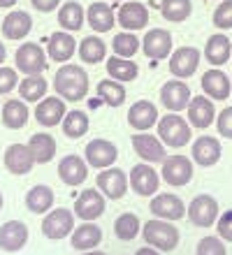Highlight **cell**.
Masks as SVG:
<instances>
[{"label": "cell", "mask_w": 232, "mask_h": 255, "mask_svg": "<svg viewBox=\"0 0 232 255\" xmlns=\"http://www.w3.org/2000/svg\"><path fill=\"white\" fill-rule=\"evenodd\" d=\"M53 91L67 102H79L88 95V74L81 65L63 63L53 77Z\"/></svg>", "instance_id": "6da1fadb"}, {"label": "cell", "mask_w": 232, "mask_h": 255, "mask_svg": "<svg viewBox=\"0 0 232 255\" xmlns=\"http://www.w3.org/2000/svg\"><path fill=\"white\" fill-rule=\"evenodd\" d=\"M142 237L149 246L163 251V253H170L179 246V230L172 225V221H163V218H151L149 223H144Z\"/></svg>", "instance_id": "7a4b0ae2"}, {"label": "cell", "mask_w": 232, "mask_h": 255, "mask_svg": "<svg viewBox=\"0 0 232 255\" xmlns=\"http://www.w3.org/2000/svg\"><path fill=\"white\" fill-rule=\"evenodd\" d=\"M191 123L177 112H170L158 121V137L170 148H181L191 141Z\"/></svg>", "instance_id": "3957f363"}, {"label": "cell", "mask_w": 232, "mask_h": 255, "mask_svg": "<svg viewBox=\"0 0 232 255\" xmlns=\"http://www.w3.org/2000/svg\"><path fill=\"white\" fill-rule=\"evenodd\" d=\"M193 162L191 158H186V155H167L165 160H163V167H160V176H163V181L174 186V188H181L186 183H191L193 179Z\"/></svg>", "instance_id": "277c9868"}, {"label": "cell", "mask_w": 232, "mask_h": 255, "mask_svg": "<svg viewBox=\"0 0 232 255\" xmlns=\"http://www.w3.org/2000/svg\"><path fill=\"white\" fill-rule=\"evenodd\" d=\"M42 232L46 239H65L74 232V214L70 209H51L42 221Z\"/></svg>", "instance_id": "5b68a950"}, {"label": "cell", "mask_w": 232, "mask_h": 255, "mask_svg": "<svg viewBox=\"0 0 232 255\" xmlns=\"http://www.w3.org/2000/svg\"><path fill=\"white\" fill-rule=\"evenodd\" d=\"M188 218L195 228H212L216 225L219 221V202L214 200L212 195H198L195 200L191 202V207H188Z\"/></svg>", "instance_id": "8992f818"}, {"label": "cell", "mask_w": 232, "mask_h": 255, "mask_svg": "<svg viewBox=\"0 0 232 255\" xmlns=\"http://www.w3.org/2000/svg\"><path fill=\"white\" fill-rule=\"evenodd\" d=\"M16 70L23 74H42L46 70V54L44 49L35 42H26L16 49Z\"/></svg>", "instance_id": "52a82bcc"}, {"label": "cell", "mask_w": 232, "mask_h": 255, "mask_svg": "<svg viewBox=\"0 0 232 255\" xmlns=\"http://www.w3.org/2000/svg\"><path fill=\"white\" fill-rule=\"evenodd\" d=\"M151 214L156 216V218H163V221H181V218H186V214H188V207L184 204V200H181L179 195H172V193H160L156 195L151 200Z\"/></svg>", "instance_id": "ba28073f"}, {"label": "cell", "mask_w": 232, "mask_h": 255, "mask_svg": "<svg viewBox=\"0 0 232 255\" xmlns=\"http://www.w3.org/2000/svg\"><path fill=\"white\" fill-rule=\"evenodd\" d=\"M130 188L139 195V197H153L160 186V174L153 169L151 162H142L130 169Z\"/></svg>", "instance_id": "9c48e42d"}, {"label": "cell", "mask_w": 232, "mask_h": 255, "mask_svg": "<svg viewBox=\"0 0 232 255\" xmlns=\"http://www.w3.org/2000/svg\"><path fill=\"white\" fill-rule=\"evenodd\" d=\"M142 51L149 61H163V58H170L172 54V35L165 28H153L144 35L142 40Z\"/></svg>", "instance_id": "30bf717a"}, {"label": "cell", "mask_w": 232, "mask_h": 255, "mask_svg": "<svg viewBox=\"0 0 232 255\" xmlns=\"http://www.w3.org/2000/svg\"><path fill=\"white\" fill-rule=\"evenodd\" d=\"M191 100H193L191 88L181 79L167 81V84H163V88H160V102H163V107H165L167 112H177V114H179V112L188 109Z\"/></svg>", "instance_id": "8fae6325"}, {"label": "cell", "mask_w": 232, "mask_h": 255, "mask_svg": "<svg viewBox=\"0 0 232 255\" xmlns=\"http://www.w3.org/2000/svg\"><path fill=\"white\" fill-rule=\"evenodd\" d=\"M84 158H86L88 167L107 169L116 162L119 148L114 146L109 139H93V141H88L86 148H84Z\"/></svg>", "instance_id": "7c38bea8"}, {"label": "cell", "mask_w": 232, "mask_h": 255, "mask_svg": "<svg viewBox=\"0 0 232 255\" xmlns=\"http://www.w3.org/2000/svg\"><path fill=\"white\" fill-rule=\"evenodd\" d=\"M107 209V202H105V195L100 193L98 188H91V190H84V193L77 197L74 202V216L79 221H98L100 216L105 214Z\"/></svg>", "instance_id": "4fadbf2b"}, {"label": "cell", "mask_w": 232, "mask_h": 255, "mask_svg": "<svg viewBox=\"0 0 232 255\" xmlns=\"http://www.w3.org/2000/svg\"><path fill=\"white\" fill-rule=\"evenodd\" d=\"M98 190L109 200H121L126 195L128 186H130V179L126 176V172H121L119 167H107L98 174V181H95Z\"/></svg>", "instance_id": "5bb4252c"}, {"label": "cell", "mask_w": 232, "mask_h": 255, "mask_svg": "<svg viewBox=\"0 0 232 255\" xmlns=\"http://www.w3.org/2000/svg\"><path fill=\"white\" fill-rule=\"evenodd\" d=\"M133 148L142 160L151 165H158V162L163 165V160L167 158L165 144L158 134H133Z\"/></svg>", "instance_id": "9a60e30c"}, {"label": "cell", "mask_w": 232, "mask_h": 255, "mask_svg": "<svg viewBox=\"0 0 232 255\" xmlns=\"http://www.w3.org/2000/svg\"><path fill=\"white\" fill-rule=\"evenodd\" d=\"M116 21H119V26L123 30L137 33V30L146 28V23H149V9H146V5L137 2V0H126L119 7V12H116Z\"/></svg>", "instance_id": "2e32d148"}, {"label": "cell", "mask_w": 232, "mask_h": 255, "mask_svg": "<svg viewBox=\"0 0 232 255\" xmlns=\"http://www.w3.org/2000/svg\"><path fill=\"white\" fill-rule=\"evenodd\" d=\"M200 51L195 47H179L170 54V72L177 79H188L200 65Z\"/></svg>", "instance_id": "e0dca14e"}, {"label": "cell", "mask_w": 232, "mask_h": 255, "mask_svg": "<svg viewBox=\"0 0 232 255\" xmlns=\"http://www.w3.org/2000/svg\"><path fill=\"white\" fill-rule=\"evenodd\" d=\"M2 162H5L7 172H12L16 176H23L35 167V155L28 144H12V146L5 148Z\"/></svg>", "instance_id": "ac0fdd59"}, {"label": "cell", "mask_w": 232, "mask_h": 255, "mask_svg": "<svg viewBox=\"0 0 232 255\" xmlns=\"http://www.w3.org/2000/svg\"><path fill=\"white\" fill-rule=\"evenodd\" d=\"M188 123L198 130H205L216 123V107L209 95H195L188 105Z\"/></svg>", "instance_id": "d6986e66"}, {"label": "cell", "mask_w": 232, "mask_h": 255, "mask_svg": "<svg viewBox=\"0 0 232 255\" xmlns=\"http://www.w3.org/2000/svg\"><path fill=\"white\" fill-rule=\"evenodd\" d=\"M77 51V42H74L70 30H56L49 35L46 40V56L56 63H67Z\"/></svg>", "instance_id": "ffe728a7"}, {"label": "cell", "mask_w": 232, "mask_h": 255, "mask_svg": "<svg viewBox=\"0 0 232 255\" xmlns=\"http://www.w3.org/2000/svg\"><path fill=\"white\" fill-rule=\"evenodd\" d=\"M67 109H65V100L63 98H42L35 107V119L42 128H53L60 126L63 119H65Z\"/></svg>", "instance_id": "44dd1931"}, {"label": "cell", "mask_w": 232, "mask_h": 255, "mask_svg": "<svg viewBox=\"0 0 232 255\" xmlns=\"http://www.w3.org/2000/svg\"><path fill=\"white\" fill-rule=\"evenodd\" d=\"M58 176L65 186H81L88 179V162L79 155H65L58 162Z\"/></svg>", "instance_id": "7402d4cb"}, {"label": "cell", "mask_w": 232, "mask_h": 255, "mask_svg": "<svg viewBox=\"0 0 232 255\" xmlns=\"http://www.w3.org/2000/svg\"><path fill=\"white\" fill-rule=\"evenodd\" d=\"M202 91L205 95H209L212 100H228L232 93V79H228V74L219 67H214V70H207L202 74Z\"/></svg>", "instance_id": "603a6c76"}, {"label": "cell", "mask_w": 232, "mask_h": 255, "mask_svg": "<svg viewBox=\"0 0 232 255\" xmlns=\"http://www.w3.org/2000/svg\"><path fill=\"white\" fill-rule=\"evenodd\" d=\"M193 162H198L200 167H212L221 160L223 146L216 137H198L193 141Z\"/></svg>", "instance_id": "cb8c5ba5"}, {"label": "cell", "mask_w": 232, "mask_h": 255, "mask_svg": "<svg viewBox=\"0 0 232 255\" xmlns=\"http://www.w3.org/2000/svg\"><path fill=\"white\" fill-rule=\"evenodd\" d=\"M28 244V228L21 221H7L0 228V249L16 253Z\"/></svg>", "instance_id": "d4e9b609"}, {"label": "cell", "mask_w": 232, "mask_h": 255, "mask_svg": "<svg viewBox=\"0 0 232 255\" xmlns=\"http://www.w3.org/2000/svg\"><path fill=\"white\" fill-rule=\"evenodd\" d=\"M158 121H160L158 109H156V105L149 102V100H139L128 109V123H130V128L139 130V132H144V130L153 128Z\"/></svg>", "instance_id": "484cf974"}, {"label": "cell", "mask_w": 232, "mask_h": 255, "mask_svg": "<svg viewBox=\"0 0 232 255\" xmlns=\"http://www.w3.org/2000/svg\"><path fill=\"white\" fill-rule=\"evenodd\" d=\"M230 56H232V44H230V37H228V35L216 33L207 40L205 58L209 61V65H214V67L226 65V63L230 61Z\"/></svg>", "instance_id": "4316f807"}, {"label": "cell", "mask_w": 232, "mask_h": 255, "mask_svg": "<svg viewBox=\"0 0 232 255\" xmlns=\"http://www.w3.org/2000/svg\"><path fill=\"white\" fill-rule=\"evenodd\" d=\"M100 242H102V230L98 225H93V221H84V225L74 228V232L70 235V244H72L74 251H93L98 249Z\"/></svg>", "instance_id": "83f0119b"}, {"label": "cell", "mask_w": 232, "mask_h": 255, "mask_svg": "<svg viewBox=\"0 0 232 255\" xmlns=\"http://www.w3.org/2000/svg\"><path fill=\"white\" fill-rule=\"evenodd\" d=\"M86 21L95 33H109L116 23V12L107 2H93L86 9Z\"/></svg>", "instance_id": "f1b7e54d"}, {"label": "cell", "mask_w": 232, "mask_h": 255, "mask_svg": "<svg viewBox=\"0 0 232 255\" xmlns=\"http://www.w3.org/2000/svg\"><path fill=\"white\" fill-rule=\"evenodd\" d=\"M30 30H33V19L28 12H21V9L9 12L2 21V35L7 40H23Z\"/></svg>", "instance_id": "f546056e"}, {"label": "cell", "mask_w": 232, "mask_h": 255, "mask_svg": "<svg viewBox=\"0 0 232 255\" xmlns=\"http://www.w3.org/2000/svg\"><path fill=\"white\" fill-rule=\"evenodd\" d=\"M28 116H30V112L26 107V100H7L2 105V112H0L2 126L9 130H21L28 123Z\"/></svg>", "instance_id": "4dcf8cb0"}, {"label": "cell", "mask_w": 232, "mask_h": 255, "mask_svg": "<svg viewBox=\"0 0 232 255\" xmlns=\"http://www.w3.org/2000/svg\"><path fill=\"white\" fill-rule=\"evenodd\" d=\"M107 74L116 81H135L139 74V67L135 61L130 58H123V56H116L114 54L112 58H107Z\"/></svg>", "instance_id": "1f68e13d"}, {"label": "cell", "mask_w": 232, "mask_h": 255, "mask_svg": "<svg viewBox=\"0 0 232 255\" xmlns=\"http://www.w3.org/2000/svg\"><path fill=\"white\" fill-rule=\"evenodd\" d=\"M84 21H86V12H84V7H81L77 0H70V2H65V5H60L58 23H60L63 30L74 33V30H79V28L84 26Z\"/></svg>", "instance_id": "d6a6232c"}, {"label": "cell", "mask_w": 232, "mask_h": 255, "mask_svg": "<svg viewBox=\"0 0 232 255\" xmlns=\"http://www.w3.org/2000/svg\"><path fill=\"white\" fill-rule=\"evenodd\" d=\"M26 207L37 216L49 214L53 207V190L49 186H33L26 195Z\"/></svg>", "instance_id": "836d02e7"}, {"label": "cell", "mask_w": 232, "mask_h": 255, "mask_svg": "<svg viewBox=\"0 0 232 255\" xmlns=\"http://www.w3.org/2000/svg\"><path fill=\"white\" fill-rule=\"evenodd\" d=\"M28 146H30V151H33L35 162H37V165H46V162H51L53 155H56V139H53L51 134H46V132L33 134L30 141H28Z\"/></svg>", "instance_id": "e575fe53"}, {"label": "cell", "mask_w": 232, "mask_h": 255, "mask_svg": "<svg viewBox=\"0 0 232 255\" xmlns=\"http://www.w3.org/2000/svg\"><path fill=\"white\" fill-rule=\"evenodd\" d=\"M98 98L107 107H121L126 102V86H123V81H116L112 77L102 79L98 84Z\"/></svg>", "instance_id": "d590c367"}, {"label": "cell", "mask_w": 232, "mask_h": 255, "mask_svg": "<svg viewBox=\"0 0 232 255\" xmlns=\"http://www.w3.org/2000/svg\"><path fill=\"white\" fill-rule=\"evenodd\" d=\"M46 79L42 74H26V79L19 81V95L26 102H40L46 95Z\"/></svg>", "instance_id": "8d00e7d4"}, {"label": "cell", "mask_w": 232, "mask_h": 255, "mask_svg": "<svg viewBox=\"0 0 232 255\" xmlns=\"http://www.w3.org/2000/svg\"><path fill=\"white\" fill-rule=\"evenodd\" d=\"M79 58L88 65H95V63L105 61L107 58V44L100 40L98 35H88L84 37L79 44Z\"/></svg>", "instance_id": "74e56055"}, {"label": "cell", "mask_w": 232, "mask_h": 255, "mask_svg": "<svg viewBox=\"0 0 232 255\" xmlns=\"http://www.w3.org/2000/svg\"><path fill=\"white\" fill-rule=\"evenodd\" d=\"M63 134L70 137V139H79L84 134L88 132V116L86 112H79V109H72V112H67L65 119H63Z\"/></svg>", "instance_id": "f35d334b"}, {"label": "cell", "mask_w": 232, "mask_h": 255, "mask_svg": "<svg viewBox=\"0 0 232 255\" xmlns=\"http://www.w3.org/2000/svg\"><path fill=\"white\" fill-rule=\"evenodd\" d=\"M193 12V2L191 0H163L160 2V14L165 21H172V23H181L191 16Z\"/></svg>", "instance_id": "ab89813d"}, {"label": "cell", "mask_w": 232, "mask_h": 255, "mask_svg": "<svg viewBox=\"0 0 232 255\" xmlns=\"http://www.w3.org/2000/svg\"><path fill=\"white\" fill-rule=\"evenodd\" d=\"M139 232H142V223L135 214H121L114 221V235L121 242H133Z\"/></svg>", "instance_id": "60d3db41"}, {"label": "cell", "mask_w": 232, "mask_h": 255, "mask_svg": "<svg viewBox=\"0 0 232 255\" xmlns=\"http://www.w3.org/2000/svg\"><path fill=\"white\" fill-rule=\"evenodd\" d=\"M112 49L116 56H123V58H133L142 49V40H137V35L130 33V30H123L112 40Z\"/></svg>", "instance_id": "b9f144b4"}, {"label": "cell", "mask_w": 232, "mask_h": 255, "mask_svg": "<svg viewBox=\"0 0 232 255\" xmlns=\"http://www.w3.org/2000/svg\"><path fill=\"white\" fill-rule=\"evenodd\" d=\"M214 26L221 30L232 28V0H221V5L214 9Z\"/></svg>", "instance_id": "7bdbcfd3"}, {"label": "cell", "mask_w": 232, "mask_h": 255, "mask_svg": "<svg viewBox=\"0 0 232 255\" xmlns=\"http://www.w3.org/2000/svg\"><path fill=\"white\" fill-rule=\"evenodd\" d=\"M195 255H228V251L221 237H205V239H200Z\"/></svg>", "instance_id": "ee69618b"}, {"label": "cell", "mask_w": 232, "mask_h": 255, "mask_svg": "<svg viewBox=\"0 0 232 255\" xmlns=\"http://www.w3.org/2000/svg\"><path fill=\"white\" fill-rule=\"evenodd\" d=\"M16 86H19V74H16V70H14V67L0 65V95L12 93Z\"/></svg>", "instance_id": "f6af8a7d"}, {"label": "cell", "mask_w": 232, "mask_h": 255, "mask_svg": "<svg viewBox=\"0 0 232 255\" xmlns=\"http://www.w3.org/2000/svg\"><path fill=\"white\" fill-rule=\"evenodd\" d=\"M216 128H219V134H223L226 139H232V107H226L216 116Z\"/></svg>", "instance_id": "bcb514c9"}, {"label": "cell", "mask_w": 232, "mask_h": 255, "mask_svg": "<svg viewBox=\"0 0 232 255\" xmlns=\"http://www.w3.org/2000/svg\"><path fill=\"white\" fill-rule=\"evenodd\" d=\"M216 232H219V237L223 242H232V209L219 216V221H216Z\"/></svg>", "instance_id": "7dc6e473"}, {"label": "cell", "mask_w": 232, "mask_h": 255, "mask_svg": "<svg viewBox=\"0 0 232 255\" xmlns=\"http://www.w3.org/2000/svg\"><path fill=\"white\" fill-rule=\"evenodd\" d=\"M30 2H33V7L37 12H44V14L53 12V9L60 5V0H30Z\"/></svg>", "instance_id": "c3c4849f"}, {"label": "cell", "mask_w": 232, "mask_h": 255, "mask_svg": "<svg viewBox=\"0 0 232 255\" xmlns=\"http://www.w3.org/2000/svg\"><path fill=\"white\" fill-rule=\"evenodd\" d=\"M135 255H160V253H158V249H153V246H149V244H146L144 249H139Z\"/></svg>", "instance_id": "681fc988"}, {"label": "cell", "mask_w": 232, "mask_h": 255, "mask_svg": "<svg viewBox=\"0 0 232 255\" xmlns=\"http://www.w3.org/2000/svg\"><path fill=\"white\" fill-rule=\"evenodd\" d=\"M16 2H19V0H0V7H2V9H9V7H14Z\"/></svg>", "instance_id": "f907efd6"}, {"label": "cell", "mask_w": 232, "mask_h": 255, "mask_svg": "<svg viewBox=\"0 0 232 255\" xmlns=\"http://www.w3.org/2000/svg\"><path fill=\"white\" fill-rule=\"evenodd\" d=\"M5 58H7V49H5V44L0 42V65L5 63Z\"/></svg>", "instance_id": "816d5d0a"}, {"label": "cell", "mask_w": 232, "mask_h": 255, "mask_svg": "<svg viewBox=\"0 0 232 255\" xmlns=\"http://www.w3.org/2000/svg\"><path fill=\"white\" fill-rule=\"evenodd\" d=\"M84 255H107V253H102V251H95V249H93V251H84Z\"/></svg>", "instance_id": "f5cc1de1"}, {"label": "cell", "mask_w": 232, "mask_h": 255, "mask_svg": "<svg viewBox=\"0 0 232 255\" xmlns=\"http://www.w3.org/2000/svg\"><path fill=\"white\" fill-rule=\"evenodd\" d=\"M2 202L5 200H2V193H0V211H2Z\"/></svg>", "instance_id": "db71d44e"}, {"label": "cell", "mask_w": 232, "mask_h": 255, "mask_svg": "<svg viewBox=\"0 0 232 255\" xmlns=\"http://www.w3.org/2000/svg\"><path fill=\"white\" fill-rule=\"evenodd\" d=\"M114 2H126V0H114Z\"/></svg>", "instance_id": "11a10c76"}, {"label": "cell", "mask_w": 232, "mask_h": 255, "mask_svg": "<svg viewBox=\"0 0 232 255\" xmlns=\"http://www.w3.org/2000/svg\"><path fill=\"white\" fill-rule=\"evenodd\" d=\"M230 79H232V77H230Z\"/></svg>", "instance_id": "9f6ffc18"}]
</instances>
